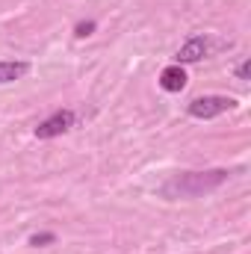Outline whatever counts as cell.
<instances>
[{"label": "cell", "mask_w": 251, "mask_h": 254, "mask_svg": "<svg viewBox=\"0 0 251 254\" xmlns=\"http://www.w3.org/2000/svg\"><path fill=\"white\" fill-rule=\"evenodd\" d=\"M228 181V172L225 169H213V172H187V175H178L172 178L163 195L166 198H195V195H204V192L216 190Z\"/></svg>", "instance_id": "1"}, {"label": "cell", "mask_w": 251, "mask_h": 254, "mask_svg": "<svg viewBox=\"0 0 251 254\" xmlns=\"http://www.w3.org/2000/svg\"><path fill=\"white\" fill-rule=\"evenodd\" d=\"M237 107V101L234 98H228V95H204V98H195V101H189L187 113L192 119H216V116H222V113H231Z\"/></svg>", "instance_id": "2"}, {"label": "cell", "mask_w": 251, "mask_h": 254, "mask_svg": "<svg viewBox=\"0 0 251 254\" xmlns=\"http://www.w3.org/2000/svg\"><path fill=\"white\" fill-rule=\"evenodd\" d=\"M74 127V113L71 110H60V113H54L51 119H45L42 125L36 127V136L39 139H54V136H63L65 130H71Z\"/></svg>", "instance_id": "3"}, {"label": "cell", "mask_w": 251, "mask_h": 254, "mask_svg": "<svg viewBox=\"0 0 251 254\" xmlns=\"http://www.w3.org/2000/svg\"><path fill=\"white\" fill-rule=\"evenodd\" d=\"M207 51H210V42H207L204 36H192L187 45H181V51H178V65L181 63H198V60L207 57Z\"/></svg>", "instance_id": "4"}, {"label": "cell", "mask_w": 251, "mask_h": 254, "mask_svg": "<svg viewBox=\"0 0 251 254\" xmlns=\"http://www.w3.org/2000/svg\"><path fill=\"white\" fill-rule=\"evenodd\" d=\"M160 86H163L166 92H181V89L187 86V71H184L181 65H169V68H163V74H160Z\"/></svg>", "instance_id": "5"}, {"label": "cell", "mask_w": 251, "mask_h": 254, "mask_svg": "<svg viewBox=\"0 0 251 254\" xmlns=\"http://www.w3.org/2000/svg\"><path fill=\"white\" fill-rule=\"evenodd\" d=\"M30 71L27 63H0V83H15Z\"/></svg>", "instance_id": "6"}, {"label": "cell", "mask_w": 251, "mask_h": 254, "mask_svg": "<svg viewBox=\"0 0 251 254\" xmlns=\"http://www.w3.org/2000/svg\"><path fill=\"white\" fill-rule=\"evenodd\" d=\"M54 240H57L54 234H33V237H30V246H36V249H39V246H48V243H54Z\"/></svg>", "instance_id": "7"}, {"label": "cell", "mask_w": 251, "mask_h": 254, "mask_svg": "<svg viewBox=\"0 0 251 254\" xmlns=\"http://www.w3.org/2000/svg\"><path fill=\"white\" fill-rule=\"evenodd\" d=\"M80 39H86V36H92L95 33V21H83V24H77V30H74Z\"/></svg>", "instance_id": "8"}, {"label": "cell", "mask_w": 251, "mask_h": 254, "mask_svg": "<svg viewBox=\"0 0 251 254\" xmlns=\"http://www.w3.org/2000/svg\"><path fill=\"white\" fill-rule=\"evenodd\" d=\"M237 77H240V80H249V77H251V63H249V60L237 65Z\"/></svg>", "instance_id": "9"}]
</instances>
